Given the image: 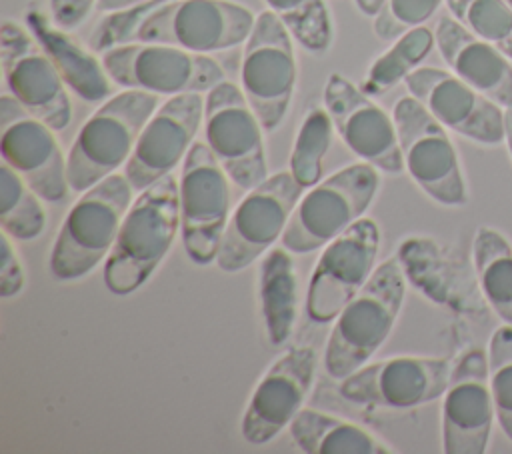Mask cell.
I'll return each instance as SVG.
<instances>
[{
  "instance_id": "d4e9b609",
  "label": "cell",
  "mask_w": 512,
  "mask_h": 454,
  "mask_svg": "<svg viewBox=\"0 0 512 454\" xmlns=\"http://www.w3.org/2000/svg\"><path fill=\"white\" fill-rule=\"evenodd\" d=\"M258 294L266 338L270 344H284L294 328L298 312V282L290 252L272 248L260 262Z\"/></svg>"
},
{
  "instance_id": "e575fe53",
  "label": "cell",
  "mask_w": 512,
  "mask_h": 454,
  "mask_svg": "<svg viewBox=\"0 0 512 454\" xmlns=\"http://www.w3.org/2000/svg\"><path fill=\"white\" fill-rule=\"evenodd\" d=\"M96 2L98 0H50L52 22L66 32L74 30L90 16Z\"/></svg>"
},
{
  "instance_id": "d6a6232c",
  "label": "cell",
  "mask_w": 512,
  "mask_h": 454,
  "mask_svg": "<svg viewBox=\"0 0 512 454\" xmlns=\"http://www.w3.org/2000/svg\"><path fill=\"white\" fill-rule=\"evenodd\" d=\"M446 0H386L374 16V34L382 42L400 38L404 32L424 26Z\"/></svg>"
},
{
  "instance_id": "7402d4cb",
  "label": "cell",
  "mask_w": 512,
  "mask_h": 454,
  "mask_svg": "<svg viewBox=\"0 0 512 454\" xmlns=\"http://www.w3.org/2000/svg\"><path fill=\"white\" fill-rule=\"evenodd\" d=\"M434 38L444 62L458 78L498 106H512V64L504 52L472 34L454 16L438 18Z\"/></svg>"
},
{
  "instance_id": "44dd1931",
  "label": "cell",
  "mask_w": 512,
  "mask_h": 454,
  "mask_svg": "<svg viewBox=\"0 0 512 454\" xmlns=\"http://www.w3.org/2000/svg\"><path fill=\"white\" fill-rule=\"evenodd\" d=\"M316 370V352L310 346H294L264 372L256 384L240 422L242 438L262 446L290 426L304 408Z\"/></svg>"
},
{
  "instance_id": "52a82bcc",
  "label": "cell",
  "mask_w": 512,
  "mask_h": 454,
  "mask_svg": "<svg viewBox=\"0 0 512 454\" xmlns=\"http://www.w3.org/2000/svg\"><path fill=\"white\" fill-rule=\"evenodd\" d=\"M392 118L398 130L404 170L414 184L436 204L464 206L468 202V186L446 128L414 96L400 98L394 104Z\"/></svg>"
},
{
  "instance_id": "5bb4252c",
  "label": "cell",
  "mask_w": 512,
  "mask_h": 454,
  "mask_svg": "<svg viewBox=\"0 0 512 454\" xmlns=\"http://www.w3.org/2000/svg\"><path fill=\"white\" fill-rule=\"evenodd\" d=\"M0 62L10 94L52 130H64L72 120V104L66 84L32 36L12 20L0 28Z\"/></svg>"
},
{
  "instance_id": "74e56055",
  "label": "cell",
  "mask_w": 512,
  "mask_h": 454,
  "mask_svg": "<svg viewBox=\"0 0 512 454\" xmlns=\"http://www.w3.org/2000/svg\"><path fill=\"white\" fill-rule=\"evenodd\" d=\"M504 142H506L510 158H512V106H508L504 110Z\"/></svg>"
},
{
  "instance_id": "7a4b0ae2",
  "label": "cell",
  "mask_w": 512,
  "mask_h": 454,
  "mask_svg": "<svg viewBox=\"0 0 512 454\" xmlns=\"http://www.w3.org/2000/svg\"><path fill=\"white\" fill-rule=\"evenodd\" d=\"M406 294L404 270L398 258L376 266L360 292L340 310L324 350V370L344 380L364 366L390 336Z\"/></svg>"
},
{
  "instance_id": "836d02e7",
  "label": "cell",
  "mask_w": 512,
  "mask_h": 454,
  "mask_svg": "<svg viewBox=\"0 0 512 454\" xmlns=\"http://www.w3.org/2000/svg\"><path fill=\"white\" fill-rule=\"evenodd\" d=\"M24 268L22 262L12 246V238L2 232L0 238V296L4 300H10L18 296L24 288Z\"/></svg>"
},
{
  "instance_id": "8d00e7d4",
  "label": "cell",
  "mask_w": 512,
  "mask_h": 454,
  "mask_svg": "<svg viewBox=\"0 0 512 454\" xmlns=\"http://www.w3.org/2000/svg\"><path fill=\"white\" fill-rule=\"evenodd\" d=\"M386 0H354V4L358 6V10L364 14V16H376L382 8Z\"/></svg>"
},
{
  "instance_id": "f1b7e54d",
  "label": "cell",
  "mask_w": 512,
  "mask_h": 454,
  "mask_svg": "<svg viewBox=\"0 0 512 454\" xmlns=\"http://www.w3.org/2000/svg\"><path fill=\"white\" fill-rule=\"evenodd\" d=\"M332 130L334 124L326 108L316 106L304 116L290 154V174L302 188H312L320 182Z\"/></svg>"
},
{
  "instance_id": "f546056e",
  "label": "cell",
  "mask_w": 512,
  "mask_h": 454,
  "mask_svg": "<svg viewBox=\"0 0 512 454\" xmlns=\"http://www.w3.org/2000/svg\"><path fill=\"white\" fill-rule=\"evenodd\" d=\"M294 40L308 52L322 54L332 44V20L324 0H264Z\"/></svg>"
},
{
  "instance_id": "cb8c5ba5",
  "label": "cell",
  "mask_w": 512,
  "mask_h": 454,
  "mask_svg": "<svg viewBox=\"0 0 512 454\" xmlns=\"http://www.w3.org/2000/svg\"><path fill=\"white\" fill-rule=\"evenodd\" d=\"M294 444L306 454H392L396 452L368 428L350 420L302 408L288 426Z\"/></svg>"
},
{
  "instance_id": "9c48e42d",
  "label": "cell",
  "mask_w": 512,
  "mask_h": 454,
  "mask_svg": "<svg viewBox=\"0 0 512 454\" xmlns=\"http://www.w3.org/2000/svg\"><path fill=\"white\" fill-rule=\"evenodd\" d=\"M294 36L284 22L264 10L244 42L240 86L266 132L286 118L296 88Z\"/></svg>"
},
{
  "instance_id": "ffe728a7",
  "label": "cell",
  "mask_w": 512,
  "mask_h": 454,
  "mask_svg": "<svg viewBox=\"0 0 512 454\" xmlns=\"http://www.w3.org/2000/svg\"><path fill=\"white\" fill-rule=\"evenodd\" d=\"M404 84L410 96L446 130L482 146H498L504 142L502 106L466 84L452 70L422 66L408 74Z\"/></svg>"
},
{
  "instance_id": "d590c367",
  "label": "cell",
  "mask_w": 512,
  "mask_h": 454,
  "mask_svg": "<svg viewBox=\"0 0 512 454\" xmlns=\"http://www.w3.org/2000/svg\"><path fill=\"white\" fill-rule=\"evenodd\" d=\"M148 2H154V0H98L96 10L98 12H120V10L148 4Z\"/></svg>"
},
{
  "instance_id": "8fae6325",
  "label": "cell",
  "mask_w": 512,
  "mask_h": 454,
  "mask_svg": "<svg viewBox=\"0 0 512 454\" xmlns=\"http://www.w3.org/2000/svg\"><path fill=\"white\" fill-rule=\"evenodd\" d=\"M228 174L204 142H194L178 176L180 234L186 256L206 266L216 260L230 218Z\"/></svg>"
},
{
  "instance_id": "277c9868",
  "label": "cell",
  "mask_w": 512,
  "mask_h": 454,
  "mask_svg": "<svg viewBox=\"0 0 512 454\" xmlns=\"http://www.w3.org/2000/svg\"><path fill=\"white\" fill-rule=\"evenodd\" d=\"M132 192L128 178L114 172L80 194L50 250L48 268L56 280H78L106 260L134 202Z\"/></svg>"
},
{
  "instance_id": "5b68a950",
  "label": "cell",
  "mask_w": 512,
  "mask_h": 454,
  "mask_svg": "<svg viewBox=\"0 0 512 454\" xmlns=\"http://www.w3.org/2000/svg\"><path fill=\"white\" fill-rule=\"evenodd\" d=\"M380 172L368 162L350 164L300 196L280 238L290 254L324 248L358 222L372 204Z\"/></svg>"
},
{
  "instance_id": "e0dca14e",
  "label": "cell",
  "mask_w": 512,
  "mask_h": 454,
  "mask_svg": "<svg viewBox=\"0 0 512 454\" xmlns=\"http://www.w3.org/2000/svg\"><path fill=\"white\" fill-rule=\"evenodd\" d=\"M322 100L342 142L362 162L372 164L388 176L404 170L394 118L362 88H356L348 78L334 72L324 84Z\"/></svg>"
},
{
  "instance_id": "484cf974",
  "label": "cell",
  "mask_w": 512,
  "mask_h": 454,
  "mask_svg": "<svg viewBox=\"0 0 512 454\" xmlns=\"http://www.w3.org/2000/svg\"><path fill=\"white\" fill-rule=\"evenodd\" d=\"M472 262L484 300L512 326V244L498 230L480 226L472 240Z\"/></svg>"
},
{
  "instance_id": "9a60e30c",
  "label": "cell",
  "mask_w": 512,
  "mask_h": 454,
  "mask_svg": "<svg viewBox=\"0 0 512 454\" xmlns=\"http://www.w3.org/2000/svg\"><path fill=\"white\" fill-rule=\"evenodd\" d=\"M46 122L28 112L12 94L0 96L2 162L14 168L28 186L50 204L66 198L70 186L66 158Z\"/></svg>"
},
{
  "instance_id": "ac0fdd59",
  "label": "cell",
  "mask_w": 512,
  "mask_h": 454,
  "mask_svg": "<svg viewBox=\"0 0 512 454\" xmlns=\"http://www.w3.org/2000/svg\"><path fill=\"white\" fill-rule=\"evenodd\" d=\"M494 420L488 354L482 348H470L452 366L442 394V450L484 454Z\"/></svg>"
},
{
  "instance_id": "30bf717a",
  "label": "cell",
  "mask_w": 512,
  "mask_h": 454,
  "mask_svg": "<svg viewBox=\"0 0 512 454\" xmlns=\"http://www.w3.org/2000/svg\"><path fill=\"white\" fill-rule=\"evenodd\" d=\"M304 194V188L288 172H276L260 182L238 202L224 228L216 264L222 272L234 274L252 264L258 256L282 238L288 220Z\"/></svg>"
},
{
  "instance_id": "8992f818",
  "label": "cell",
  "mask_w": 512,
  "mask_h": 454,
  "mask_svg": "<svg viewBox=\"0 0 512 454\" xmlns=\"http://www.w3.org/2000/svg\"><path fill=\"white\" fill-rule=\"evenodd\" d=\"M254 22V12L232 0H172L148 12L124 44L156 42L212 54L246 42Z\"/></svg>"
},
{
  "instance_id": "4fadbf2b",
  "label": "cell",
  "mask_w": 512,
  "mask_h": 454,
  "mask_svg": "<svg viewBox=\"0 0 512 454\" xmlns=\"http://www.w3.org/2000/svg\"><path fill=\"white\" fill-rule=\"evenodd\" d=\"M380 230L372 218H360L328 242L308 282L306 314L316 324L336 320L376 270Z\"/></svg>"
},
{
  "instance_id": "83f0119b",
  "label": "cell",
  "mask_w": 512,
  "mask_h": 454,
  "mask_svg": "<svg viewBox=\"0 0 512 454\" xmlns=\"http://www.w3.org/2000/svg\"><path fill=\"white\" fill-rule=\"evenodd\" d=\"M40 196L6 162L0 164V224L16 242H28L42 234L46 212Z\"/></svg>"
},
{
  "instance_id": "2e32d148",
  "label": "cell",
  "mask_w": 512,
  "mask_h": 454,
  "mask_svg": "<svg viewBox=\"0 0 512 454\" xmlns=\"http://www.w3.org/2000/svg\"><path fill=\"white\" fill-rule=\"evenodd\" d=\"M446 358L394 356L364 364L340 380V394L356 404L408 410L438 400L450 380Z\"/></svg>"
},
{
  "instance_id": "ba28073f",
  "label": "cell",
  "mask_w": 512,
  "mask_h": 454,
  "mask_svg": "<svg viewBox=\"0 0 512 454\" xmlns=\"http://www.w3.org/2000/svg\"><path fill=\"white\" fill-rule=\"evenodd\" d=\"M102 62L116 86L156 96L202 94L226 80L222 66L210 54H196L170 44H118L102 52Z\"/></svg>"
},
{
  "instance_id": "1f68e13d",
  "label": "cell",
  "mask_w": 512,
  "mask_h": 454,
  "mask_svg": "<svg viewBox=\"0 0 512 454\" xmlns=\"http://www.w3.org/2000/svg\"><path fill=\"white\" fill-rule=\"evenodd\" d=\"M488 372L496 410V420L502 432L512 440V326L502 324L494 330L488 342Z\"/></svg>"
},
{
  "instance_id": "7c38bea8",
  "label": "cell",
  "mask_w": 512,
  "mask_h": 454,
  "mask_svg": "<svg viewBox=\"0 0 512 454\" xmlns=\"http://www.w3.org/2000/svg\"><path fill=\"white\" fill-rule=\"evenodd\" d=\"M262 124L242 88L224 80L204 98V138L228 178L252 190L268 178Z\"/></svg>"
},
{
  "instance_id": "4dcf8cb0",
  "label": "cell",
  "mask_w": 512,
  "mask_h": 454,
  "mask_svg": "<svg viewBox=\"0 0 512 454\" xmlns=\"http://www.w3.org/2000/svg\"><path fill=\"white\" fill-rule=\"evenodd\" d=\"M446 6L464 28L512 60V6L508 0H446Z\"/></svg>"
},
{
  "instance_id": "603a6c76",
  "label": "cell",
  "mask_w": 512,
  "mask_h": 454,
  "mask_svg": "<svg viewBox=\"0 0 512 454\" xmlns=\"http://www.w3.org/2000/svg\"><path fill=\"white\" fill-rule=\"evenodd\" d=\"M26 26L58 68L64 84L78 98L86 102H102L112 96L114 80L102 58L98 60L90 50L80 46L38 8L26 12Z\"/></svg>"
},
{
  "instance_id": "3957f363",
  "label": "cell",
  "mask_w": 512,
  "mask_h": 454,
  "mask_svg": "<svg viewBox=\"0 0 512 454\" xmlns=\"http://www.w3.org/2000/svg\"><path fill=\"white\" fill-rule=\"evenodd\" d=\"M160 104V96L128 88L104 100L82 124L66 154L70 192L82 194L126 166L142 128Z\"/></svg>"
},
{
  "instance_id": "4316f807",
  "label": "cell",
  "mask_w": 512,
  "mask_h": 454,
  "mask_svg": "<svg viewBox=\"0 0 512 454\" xmlns=\"http://www.w3.org/2000/svg\"><path fill=\"white\" fill-rule=\"evenodd\" d=\"M434 46V32L426 26H416L404 32L384 54L372 62L362 90L368 96H380L388 92L398 82H404L406 76L418 68V64L430 54Z\"/></svg>"
},
{
  "instance_id": "d6986e66",
  "label": "cell",
  "mask_w": 512,
  "mask_h": 454,
  "mask_svg": "<svg viewBox=\"0 0 512 454\" xmlns=\"http://www.w3.org/2000/svg\"><path fill=\"white\" fill-rule=\"evenodd\" d=\"M202 122L204 98L200 92L170 96L156 108L124 166V176L134 192L146 190L184 162Z\"/></svg>"
},
{
  "instance_id": "6da1fadb",
  "label": "cell",
  "mask_w": 512,
  "mask_h": 454,
  "mask_svg": "<svg viewBox=\"0 0 512 454\" xmlns=\"http://www.w3.org/2000/svg\"><path fill=\"white\" fill-rule=\"evenodd\" d=\"M180 230L178 180L168 174L138 192L104 260L102 278L116 296L136 292L172 248Z\"/></svg>"
},
{
  "instance_id": "f35d334b",
  "label": "cell",
  "mask_w": 512,
  "mask_h": 454,
  "mask_svg": "<svg viewBox=\"0 0 512 454\" xmlns=\"http://www.w3.org/2000/svg\"><path fill=\"white\" fill-rule=\"evenodd\" d=\"M508 4H510V6H512V0H508Z\"/></svg>"
}]
</instances>
